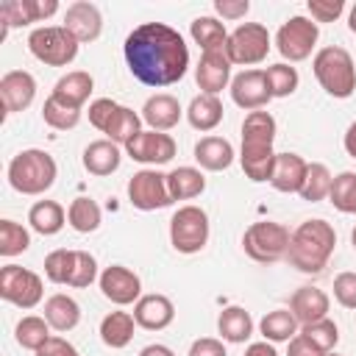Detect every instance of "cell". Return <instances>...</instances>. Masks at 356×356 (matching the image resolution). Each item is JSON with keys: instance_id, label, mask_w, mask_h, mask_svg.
I'll use <instances>...</instances> for the list:
<instances>
[{"instance_id": "6da1fadb", "label": "cell", "mask_w": 356, "mask_h": 356, "mask_svg": "<svg viewBox=\"0 0 356 356\" xmlns=\"http://www.w3.org/2000/svg\"><path fill=\"white\" fill-rule=\"evenodd\" d=\"M122 53L131 75L153 89L178 83L189 70V47L184 36L167 22L136 25L125 36Z\"/></svg>"}, {"instance_id": "7a4b0ae2", "label": "cell", "mask_w": 356, "mask_h": 356, "mask_svg": "<svg viewBox=\"0 0 356 356\" xmlns=\"http://www.w3.org/2000/svg\"><path fill=\"white\" fill-rule=\"evenodd\" d=\"M337 248V231L325 220H306L292 231V242L286 250L289 264L298 273H323L331 253Z\"/></svg>"}, {"instance_id": "3957f363", "label": "cell", "mask_w": 356, "mask_h": 356, "mask_svg": "<svg viewBox=\"0 0 356 356\" xmlns=\"http://www.w3.org/2000/svg\"><path fill=\"white\" fill-rule=\"evenodd\" d=\"M56 159L39 147L19 150L8 164V184L19 195H44L56 184Z\"/></svg>"}, {"instance_id": "277c9868", "label": "cell", "mask_w": 356, "mask_h": 356, "mask_svg": "<svg viewBox=\"0 0 356 356\" xmlns=\"http://www.w3.org/2000/svg\"><path fill=\"white\" fill-rule=\"evenodd\" d=\"M312 70L317 83L337 100H345L356 92V67H353V56L339 47V44H328L323 50L314 53L312 58Z\"/></svg>"}, {"instance_id": "5b68a950", "label": "cell", "mask_w": 356, "mask_h": 356, "mask_svg": "<svg viewBox=\"0 0 356 356\" xmlns=\"http://www.w3.org/2000/svg\"><path fill=\"white\" fill-rule=\"evenodd\" d=\"M289 242H292L289 228L275 220H259V222L248 225L242 234L245 253L259 264H275V261L286 259Z\"/></svg>"}, {"instance_id": "8992f818", "label": "cell", "mask_w": 356, "mask_h": 356, "mask_svg": "<svg viewBox=\"0 0 356 356\" xmlns=\"http://www.w3.org/2000/svg\"><path fill=\"white\" fill-rule=\"evenodd\" d=\"M81 42L64 28V25H42L31 31L28 36V50L36 61L47 67H67L75 61Z\"/></svg>"}, {"instance_id": "52a82bcc", "label": "cell", "mask_w": 356, "mask_h": 356, "mask_svg": "<svg viewBox=\"0 0 356 356\" xmlns=\"http://www.w3.org/2000/svg\"><path fill=\"white\" fill-rule=\"evenodd\" d=\"M170 242L178 253H200L209 242V214L200 206H181L170 217Z\"/></svg>"}, {"instance_id": "ba28073f", "label": "cell", "mask_w": 356, "mask_h": 356, "mask_svg": "<svg viewBox=\"0 0 356 356\" xmlns=\"http://www.w3.org/2000/svg\"><path fill=\"white\" fill-rule=\"evenodd\" d=\"M270 53V31L261 22H242L228 33L225 56L231 64L253 67L261 64Z\"/></svg>"}, {"instance_id": "9c48e42d", "label": "cell", "mask_w": 356, "mask_h": 356, "mask_svg": "<svg viewBox=\"0 0 356 356\" xmlns=\"http://www.w3.org/2000/svg\"><path fill=\"white\" fill-rule=\"evenodd\" d=\"M44 284L42 275H36L28 267L19 264H6L0 270V298L17 309H33L42 303Z\"/></svg>"}, {"instance_id": "30bf717a", "label": "cell", "mask_w": 356, "mask_h": 356, "mask_svg": "<svg viewBox=\"0 0 356 356\" xmlns=\"http://www.w3.org/2000/svg\"><path fill=\"white\" fill-rule=\"evenodd\" d=\"M317 39H320L317 22L309 19V17H303V14H295V17H289V19L278 28V33H275V47H278V53H281L289 64H295V61H303V58L312 56Z\"/></svg>"}, {"instance_id": "8fae6325", "label": "cell", "mask_w": 356, "mask_h": 356, "mask_svg": "<svg viewBox=\"0 0 356 356\" xmlns=\"http://www.w3.org/2000/svg\"><path fill=\"white\" fill-rule=\"evenodd\" d=\"M128 200L139 211H156L167 209L172 203L167 189V175L159 170H139L128 181Z\"/></svg>"}, {"instance_id": "7c38bea8", "label": "cell", "mask_w": 356, "mask_h": 356, "mask_svg": "<svg viewBox=\"0 0 356 356\" xmlns=\"http://www.w3.org/2000/svg\"><path fill=\"white\" fill-rule=\"evenodd\" d=\"M100 292L106 300H111L114 306H131L142 298V281L134 270H128L125 264H108L100 278Z\"/></svg>"}, {"instance_id": "4fadbf2b", "label": "cell", "mask_w": 356, "mask_h": 356, "mask_svg": "<svg viewBox=\"0 0 356 356\" xmlns=\"http://www.w3.org/2000/svg\"><path fill=\"white\" fill-rule=\"evenodd\" d=\"M175 150H178V145H175V139H172L170 134H164V131H150V128L142 131L134 142L125 145V153H128L134 161H139V164H153V167L172 161V159H175Z\"/></svg>"}, {"instance_id": "5bb4252c", "label": "cell", "mask_w": 356, "mask_h": 356, "mask_svg": "<svg viewBox=\"0 0 356 356\" xmlns=\"http://www.w3.org/2000/svg\"><path fill=\"white\" fill-rule=\"evenodd\" d=\"M231 100L245 111L264 108L273 100V95L267 89L264 70H242L239 75H234L231 78Z\"/></svg>"}, {"instance_id": "9a60e30c", "label": "cell", "mask_w": 356, "mask_h": 356, "mask_svg": "<svg viewBox=\"0 0 356 356\" xmlns=\"http://www.w3.org/2000/svg\"><path fill=\"white\" fill-rule=\"evenodd\" d=\"M58 11L56 0H6L0 6V19H3V39L11 28L31 25V22H44Z\"/></svg>"}, {"instance_id": "2e32d148", "label": "cell", "mask_w": 356, "mask_h": 356, "mask_svg": "<svg viewBox=\"0 0 356 356\" xmlns=\"http://www.w3.org/2000/svg\"><path fill=\"white\" fill-rule=\"evenodd\" d=\"M36 97V78L25 70H8L0 78V100L6 114L25 111Z\"/></svg>"}, {"instance_id": "e0dca14e", "label": "cell", "mask_w": 356, "mask_h": 356, "mask_svg": "<svg viewBox=\"0 0 356 356\" xmlns=\"http://www.w3.org/2000/svg\"><path fill=\"white\" fill-rule=\"evenodd\" d=\"M231 61L225 50L214 53H200V61L195 67V81L203 95H220L225 86H231Z\"/></svg>"}, {"instance_id": "ac0fdd59", "label": "cell", "mask_w": 356, "mask_h": 356, "mask_svg": "<svg viewBox=\"0 0 356 356\" xmlns=\"http://www.w3.org/2000/svg\"><path fill=\"white\" fill-rule=\"evenodd\" d=\"M64 28H67L81 44L95 42V39L103 33V14H100V8H97L95 3L78 0V3L67 6V11H64Z\"/></svg>"}, {"instance_id": "d6986e66", "label": "cell", "mask_w": 356, "mask_h": 356, "mask_svg": "<svg viewBox=\"0 0 356 356\" xmlns=\"http://www.w3.org/2000/svg\"><path fill=\"white\" fill-rule=\"evenodd\" d=\"M134 320L145 331H161L175 320V306L167 295L150 292V295H142L134 303Z\"/></svg>"}, {"instance_id": "ffe728a7", "label": "cell", "mask_w": 356, "mask_h": 356, "mask_svg": "<svg viewBox=\"0 0 356 356\" xmlns=\"http://www.w3.org/2000/svg\"><path fill=\"white\" fill-rule=\"evenodd\" d=\"M306 170H309V164L303 161V156H298V153H278L270 186L284 192V195H300L303 181H306Z\"/></svg>"}, {"instance_id": "44dd1931", "label": "cell", "mask_w": 356, "mask_h": 356, "mask_svg": "<svg viewBox=\"0 0 356 356\" xmlns=\"http://www.w3.org/2000/svg\"><path fill=\"white\" fill-rule=\"evenodd\" d=\"M184 108L178 103V97L167 95V92H159V95H150L142 106V122L150 125V131H170L178 125Z\"/></svg>"}, {"instance_id": "7402d4cb", "label": "cell", "mask_w": 356, "mask_h": 356, "mask_svg": "<svg viewBox=\"0 0 356 356\" xmlns=\"http://www.w3.org/2000/svg\"><path fill=\"white\" fill-rule=\"evenodd\" d=\"M328 309H331V300L317 286H300L289 298V312L295 314V320L300 325H309V323H317V320L328 317Z\"/></svg>"}, {"instance_id": "603a6c76", "label": "cell", "mask_w": 356, "mask_h": 356, "mask_svg": "<svg viewBox=\"0 0 356 356\" xmlns=\"http://www.w3.org/2000/svg\"><path fill=\"white\" fill-rule=\"evenodd\" d=\"M234 159H236L234 145L225 136H203L195 145V161H197L200 170L222 172V170H228L234 164Z\"/></svg>"}, {"instance_id": "cb8c5ba5", "label": "cell", "mask_w": 356, "mask_h": 356, "mask_svg": "<svg viewBox=\"0 0 356 356\" xmlns=\"http://www.w3.org/2000/svg\"><path fill=\"white\" fill-rule=\"evenodd\" d=\"M83 170L89 175H97V178H106L111 172L120 170V161H122V153H120V145H114L111 139H97V142H89L83 147Z\"/></svg>"}, {"instance_id": "d4e9b609", "label": "cell", "mask_w": 356, "mask_h": 356, "mask_svg": "<svg viewBox=\"0 0 356 356\" xmlns=\"http://www.w3.org/2000/svg\"><path fill=\"white\" fill-rule=\"evenodd\" d=\"M92 89H95V78L89 72H83V70H72V72H67V75H61L56 81L50 95L64 100V103H70V106H75V108H83V103L89 100Z\"/></svg>"}, {"instance_id": "484cf974", "label": "cell", "mask_w": 356, "mask_h": 356, "mask_svg": "<svg viewBox=\"0 0 356 356\" xmlns=\"http://www.w3.org/2000/svg\"><path fill=\"white\" fill-rule=\"evenodd\" d=\"M222 114H225V108H222V100L217 97V95H195L192 97V103H189V108H186V120H189V125L195 128V131H214L220 122H222Z\"/></svg>"}, {"instance_id": "4316f807", "label": "cell", "mask_w": 356, "mask_h": 356, "mask_svg": "<svg viewBox=\"0 0 356 356\" xmlns=\"http://www.w3.org/2000/svg\"><path fill=\"white\" fill-rule=\"evenodd\" d=\"M217 331H220V339L231 345H242L253 334V317L242 306H225L217 317Z\"/></svg>"}, {"instance_id": "83f0119b", "label": "cell", "mask_w": 356, "mask_h": 356, "mask_svg": "<svg viewBox=\"0 0 356 356\" xmlns=\"http://www.w3.org/2000/svg\"><path fill=\"white\" fill-rule=\"evenodd\" d=\"M275 117L270 111H248L242 120V145L245 147H273L275 142Z\"/></svg>"}, {"instance_id": "f1b7e54d", "label": "cell", "mask_w": 356, "mask_h": 356, "mask_svg": "<svg viewBox=\"0 0 356 356\" xmlns=\"http://www.w3.org/2000/svg\"><path fill=\"white\" fill-rule=\"evenodd\" d=\"M44 320L50 323L53 331L64 334V331H72L78 323H81V306L75 298L70 295H50L44 300Z\"/></svg>"}, {"instance_id": "f546056e", "label": "cell", "mask_w": 356, "mask_h": 356, "mask_svg": "<svg viewBox=\"0 0 356 356\" xmlns=\"http://www.w3.org/2000/svg\"><path fill=\"white\" fill-rule=\"evenodd\" d=\"M28 222H31V228H33L36 234H42V236H56V234L64 228V222H67V211H64V206L56 203V200H36V203L31 206V211H28Z\"/></svg>"}, {"instance_id": "4dcf8cb0", "label": "cell", "mask_w": 356, "mask_h": 356, "mask_svg": "<svg viewBox=\"0 0 356 356\" xmlns=\"http://www.w3.org/2000/svg\"><path fill=\"white\" fill-rule=\"evenodd\" d=\"M275 150L273 147H245L239 150V164H242V172L253 181V184H270L273 178V167H275Z\"/></svg>"}, {"instance_id": "1f68e13d", "label": "cell", "mask_w": 356, "mask_h": 356, "mask_svg": "<svg viewBox=\"0 0 356 356\" xmlns=\"http://www.w3.org/2000/svg\"><path fill=\"white\" fill-rule=\"evenodd\" d=\"M189 36L203 53L225 50V42H228V31L217 17H195L189 25Z\"/></svg>"}, {"instance_id": "d6a6232c", "label": "cell", "mask_w": 356, "mask_h": 356, "mask_svg": "<svg viewBox=\"0 0 356 356\" xmlns=\"http://www.w3.org/2000/svg\"><path fill=\"white\" fill-rule=\"evenodd\" d=\"M167 189H170L172 203L175 200H192V197L203 195L206 178L197 167H175L167 172Z\"/></svg>"}, {"instance_id": "836d02e7", "label": "cell", "mask_w": 356, "mask_h": 356, "mask_svg": "<svg viewBox=\"0 0 356 356\" xmlns=\"http://www.w3.org/2000/svg\"><path fill=\"white\" fill-rule=\"evenodd\" d=\"M134 328H136V320L131 312H108L100 320V339L103 345L120 350L134 339Z\"/></svg>"}, {"instance_id": "e575fe53", "label": "cell", "mask_w": 356, "mask_h": 356, "mask_svg": "<svg viewBox=\"0 0 356 356\" xmlns=\"http://www.w3.org/2000/svg\"><path fill=\"white\" fill-rule=\"evenodd\" d=\"M300 331V323L295 320V314L289 309H275V312H267L261 320H259V334L267 339V342H289L292 337H298Z\"/></svg>"}, {"instance_id": "d590c367", "label": "cell", "mask_w": 356, "mask_h": 356, "mask_svg": "<svg viewBox=\"0 0 356 356\" xmlns=\"http://www.w3.org/2000/svg\"><path fill=\"white\" fill-rule=\"evenodd\" d=\"M103 134H106V139H111L114 145H122V147H125L128 142H134V139L142 134V117H139L134 108L120 106Z\"/></svg>"}, {"instance_id": "8d00e7d4", "label": "cell", "mask_w": 356, "mask_h": 356, "mask_svg": "<svg viewBox=\"0 0 356 356\" xmlns=\"http://www.w3.org/2000/svg\"><path fill=\"white\" fill-rule=\"evenodd\" d=\"M67 222L78 234H92V231L100 228L103 211H100V206L92 197H75L70 203V209H67Z\"/></svg>"}, {"instance_id": "74e56055", "label": "cell", "mask_w": 356, "mask_h": 356, "mask_svg": "<svg viewBox=\"0 0 356 356\" xmlns=\"http://www.w3.org/2000/svg\"><path fill=\"white\" fill-rule=\"evenodd\" d=\"M50 337H53V334H50V323H47L44 317H36V314L22 317V320L17 323V328H14L17 345L25 348V350H33V353H36Z\"/></svg>"}, {"instance_id": "f35d334b", "label": "cell", "mask_w": 356, "mask_h": 356, "mask_svg": "<svg viewBox=\"0 0 356 356\" xmlns=\"http://www.w3.org/2000/svg\"><path fill=\"white\" fill-rule=\"evenodd\" d=\"M331 184H334V175L325 164L320 161H312L309 170H306V181H303V189H300V197L309 200V203H320L331 195Z\"/></svg>"}, {"instance_id": "ab89813d", "label": "cell", "mask_w": 356, "mask_h": 356, "mask_svg": "<svg viewBox=\"0 0 356 356\" xmlns=\"http://www.w3.org/2000/svg\"><path fill=\"white\" fill-rule=\"evenodd\" d=\"M42 120L56 131H70V128H75L81 122V108H75V106H70V103H64V100L50 95L44 100V106H42Z\"/></svg>"}, {"instance_id": "60d3db41", "label": "cell", "mask_w": 356, "mask_h": 356, "mask_svg": "<svg viewBox=\"0 0 356 356\" xmlns=\"http://www.w3.org/2000/svg\"><path fill=\"white\" fill-rule=\"evenodd\" d=\"M331 206L342 214H356V172L345 170L339 175H334L331 184V195H328Z\"/></svg>"}, {"instance_id": "b9f144b4", "label": "cell", "mask_w": 356, "mask_h": 356, "mask_svg": "<svg viewBox=\"0 0 356 356\" xmlns=\"http://www.w3.org/2000/svg\"><path fill=\"white\" fill-rule=\"evenodd\" d=\"M264 78H267V89H270L273 97H289L298 89V83H300L298 70L292 64H286V61L267 67L264 70Z\"/></svg>"}, {"instance_id": "7bdbcfd3", "label": "cell", "mask_w": 356, "mask_h": 356, "mask_svg": "<svg viewBox=\"0 0 356 356\" xmlns=\"http://www.w3.org/2000/svg\"><path fill=\"white\" fill-rule=\"evenodd\" d=\"M28 248H31V234L14 220H0V256L11 259L25 253Z\"/></svg>"}, {"instance_id": "ee69618b", "label": "cell", "mask_w": 356, "mask_h": 356, "mask_svg": "<svg viewBox=\"0 0 356 356\" xmlns=\"http://www.w3.org/2000/svg\"><path fill=\"white\" fill-rule=\"evenodd\" d=\"M300 334H303L312 345H317L323 353H331V350L337 348V342H339V328H337V323H334L331 317H323V320H317V323L300 325Z\"/></svg>"}, {"instance_id": "f6af8a7d", "label": "cell", "mask_w": 356, "mask_h": 356, "mask_svg": "<svg viewBox=\"0 0 356 356\" xmlns=\"http://www.w3.org/2000/svg\"><path fill=\"white\" fill-rule=\"evenodd\" d=\"M72 264H75V250H67V248L50 250L44 256V275H47V281L67 284L70 281V273H72Z\"/></svg>"}, {"instance_id": "bcb514c9", "label": "cell", "mask_w": 356, "mask_h": 356, "mask_svg": "<svg viewBox=\"0 0 356 356\" xmlns=\"http://www.w3.org/2000/svg\"><path fill=\"white\" fill-rule=\"evenodd\" d=\"M95 278H100V275H97V261H95V256H92L89 250H75V264H72V273H70L67 286L83 289V286H89Z\"/></svg>"}, {"instance_id": "7dc6e473", "label": "cell", "mask_w": 356, "mask_h": 356, "mask_svg": "<svg viewBox=\"0 0 356 356\" xmlns=\"http://www.w3.org/2000/svg\"><path fill=\"white\" fill-rule=\"evenodd\" d=\"M309 19L314 22H334L345 11V0H309Z\"/></svg>"}, {"instance_id": "c3c4849f", "label": "cell", "mask_w": 356, "mask_h": 356, "mask_svg": "<svg viewBox=\"0 0 356 356\" xmlns=\"http://www.w3.org/2000/svg\"><path fill=\"white\" fill-rule=\"evenodd\" d=\"M117 108H120V103H114L111 97H97V100L89 103V122L97 131H106L108 122H111V117L117 114Z\"/></svg>"}, {"instance_id": "681fc988", "label": "cell", "mask_w": 356, "mask_h": 356, "mask_svg": "<svg viewBox=\"0 0 356 356\" xmlns=\"http://www.w3.org/2000/svg\"><path fill=\"white\" fill-rule=\"evenodd\" d=\"M334 298L342 309H356V273H339L334 278Z\"/></svg>"}, {"instance_id": "f907efd6", "label": "cell", "mask_w": 356, "mask_h": 356, "mask_svg": "<svg viewBox=\"0 0 356 356\" xmlns=\"http://www.w3.org/2000/svg\"><path fill=\"white\" fill-rule=\"evenodd\" d=\"M189 356H228L222 339L217 337H200L189 345Z\"/></svg>"}, {"instance_id": "816d5d0a", "label": "cell", "mask_w": 356, "mask_h": 356, "mask_svg": "<svg viewBox=\"0 0 356 356\" xmlns=\"http://www.w3.org/2000/svg\"><path fill=\"white\" fill-rule=\"evenodd\" d=\"M36 356H81L78 353V348L72 345V342H67L64 337H50L39 350H36Z\"/></svg>"}, {"instance_id": "f5cc1de1", "label": "cell", "mask_w": 356, "mask_h": 356, "mask_svg": "<svg viewBox=\"0 0 356 356\" xmlns=\"http://www.w3.org/2000/svg\"><path fill=\"white\" fill-rule=\"evenodd\" d=\"M214 11L222 19H242L250 11V3L248 0H214Z\"/></svg>"}, {"instance_id": "db71d44e", "label": "cell", "mask_w": 356, "mask_h": 356, "mask_svg": "<svg viewBox=\"0 0 356 356\" xmlns=\"http://www.w3.org/2000/svg\"><path fill=\"white\" fill-rule=\"evenodd\" d=\"M289 348H286V356H325L317 345H312L300 331H298V337H292L289 342H286Z\"/></svg>"}, {"instance_id": "11a10c76", "label": "cell", "mask_w": 356, "mask_h": 356, "mask_svg": "<svg viewBox=\"0 0 356 356\" xmlns=\"http://www.w3.org/2000/svg\"><path fill=\"white\" fill-rule=\"evenodd\" d=\"M242 356H278V350H275V345H273V342L261 339V342H250V345L245 348V353H242Z\"/></svg>"}, {"instance_id": "9f6ffc18", "label": "cell", "mask_w": 356, "mask_h": 356, "mask_svg": "<svg viewBox=\"0 0 356 356\" xmlns=\"http://www.w3.org/2000/svg\"><path fill=\"white\" fill-rule=\"evenodd\" d=\"M342 145H345V153L350 156V159H356V120L348 125V131H345V139H342Z\"/></svg>"}, {"instance_id": "6f0895ef", "label": "cell", "mask_w": 356, "mask_h": 356, "mask_svg": "<svg viewBox=\"0 0 356 356\" xmlns=\"http://www.w3.org/2000/svg\"><path fill=\"white\" fill-rule=\"evenodd\" d=\"M139 356H175L167 345H161V342H153V345H145L142 350H139Z\"/></svg>"}, {"instance_id": "680465c9", "label": "cell", "mask_w": 356, "mask_h": 356, "mask_svg": "<svg viewBox=\"0 0 356 356\" xmlns=\"http://www.w3.org/2000/svg\"><path fill=\"white\" fill-rule=\"evenodd\" d=\"M348 28H350V33H356V3L350 6V14H348Z\"/></svg>"}, {"instance_id": "91938a15", "label": "cell", "mask_w": 356, "mask_h": 356, "mask_svg": "<svg viewBox=\"0 0 356 356\" xmlns=\"http://www.w3.org/2000/svg\"><path fill=\"white\" fill-rule=\"evenodd\" d=\"M350 242H353V248H356V228L350 231Z\"/></svg>"}, {"instance_id": "94428289", "label": "cell", "mask_w": 356, "mask_h": 356, "mask_svg": "<svg viewBox=\"0 0 356 356\" xmlns=\"http://www.w3.org/2000/svg\"><path fill=\"white\" fill-rule=\"evenodd\" d=\"M325 356H339V353H334V350H331V353H325Z\"/></svg>"}]
</instances>
